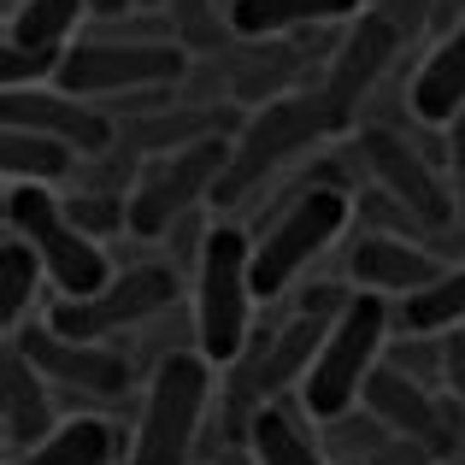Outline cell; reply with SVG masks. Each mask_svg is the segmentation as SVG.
Returning <instances> with one entry per match:
<instances>
[{
    "label": "cell",
    "mask_w": 465,
    "mask_h": 465,
    "mask_svg": "<svg viewBox=\"0 0 465 465\" xmlns=\"http://www.w3.org/2000/svg\"><path fill=\"white\" fill-rule=\"evenodd\" d=\"M348 218H353V206H348L341 183H307V189H295V201L253 236V295L277 301L348 230Z\"/></svg>",
    "instance_id": "obj_7"
},
{
    "label": "cell",
    "mask_w": 465,
    "mask_h": 465,
    "mask_svg": "<svg viewBox=\"0 0 465 465\" xmlns=\"http://www.w3.org/2000/svg\"><path fill=\"white\" fill-rule=\"evenodd\" d=\"M206 407H213V360L201 348L194 353L171 348L153 365L136 442H130V465H189L194 442H201Z\"/></svg>",
    "instance_id": "obj_5"
},
{
    "label": "cell",
    "mask_w": 465,
    "mask_h": 465,
    "mask_svg": "<svg viewBox=\"0 0 465 465\" xmlns=\"http://www.w3.org/2000/svg\"><path fill=\"white\" fill-rule=\"evenodd\" d=\"M341 465H365V460H341Z\"/></svg>",
    "instance_id": "obj_37"
},
{
    "label": "cell",
    "mask_w": 465,
    "mask_h": 465,
    "mask_svg": "<svg viewBox=\"0 0 465 465\" xmlns=\"http://www.w3.org/2000/svg\"><path fill=\"white\" fill-rule=\"evenodd\" d=\"M407 113L430 130H448L465 113V18L454 30L436 35V47L424 54V65L412 71V89H407Z\"/></svg>",
    "instance_id": "obj_18"
},
{
    "label": "cell",
    "mask_w": 465,
    "mask_h": 465,
    "mask_svg": "<svg viewBox=\"0 0 465 465\" xmlns=\"http://www.w3.org/2000/svg\"><path fill=\"white\" fill-rule=\"evenodd\" d=\"M6 230L35 248V260L47 265L59 295L83 301V295L113 283V260H106L101 242L65 213L54 183H6Z\"/></svg>",
    "instance_id": "obj_3"
},
{
    "label": "cell",
    "mask_w": 465,
    "mask_h": 465,
    "mask_svg": "<svg viewBox=\"0 0 465 465\" xmlns=\"http://www.w3.org/2000/svg\"><path fill=\"white\" fill-rule=\"evenodd\" d=\"M301 71V47H253L248 54V65L236 71V94L248 106H265V101H277V94H289V77Z\"/></svg>",
    "instance_id": "obj_26"
},
{
    "label": "cell",
    "mask_w": 465,
    "mask_h": 465,
    "mask_svg": "<svg viewBox=\"0 0 465 465\" xmlns=\"http://www.w3.org/2000/svg\"><path fill=\"white\" fill-rule=\"evenodd\" d=\"M0 430H6V454H24L54 430L47 377L12 336H6V353H0Z\"/></svg>",
    "instance_id": "obj_17"
},
{
    "label": "cell",
    "mask_w": 465,
    "mask_h": 465,
    "mask_svg": "<svg viewBox=\"0 0 465 465\" xmlns=\"http://www.w3.org/2000/svg\"><path fill=\"white\" fill-rule=\"evenodd\" d=\"M448 265L436 253L412 248V242L389 236V230H365L360 242L348 248V277L360 289H377V295H412V289L436 283Z\"/></svg>",
    "instance_id": "obj_16"
},
{
    "label": "cell",
    "mask_w": 465,
    "mask_h": 465,
    "mask_svg": "<svg viewBox=\"0 0 465 465\" xmlns=\"http://www.w3.org/2000/svg\"><path fill=\"white\" fill-rule=\"evenodd\" d=\"M24 353L42 365L47 383H65L77 395H94V401H118L130 389V360L106 341H77V336H59L54 324H24L12 330Z\"/></svg>",
    "instance_id": "obj_13"
},
{
    "label": "cell",
    "mask_w": 465,
    "mask_h": 465,
    "mask_svg": "<svg viewBox=\"0 0 465 465\" xmlns=\"http://www.w3.org/2000/svg\"><path fill=\"white\" fill-rule=\"evenodd\" d=\"M360 153H365V165H371V177L383 183V194H389L395 206H407L419 224L442 230L448 218L460 213V194L442 183L436 153H430V148H412L401 130L365 124V130H360Z\"/></svg>",
    "instance_id": "obj_11"
},
{
    "label": "cell",
    "mask_w": 465,
    "mask_h": 465,
    "mask_svg": "<svg viewBox=\"0 0 465 465\" xmlns=\"http://www.w3.org/2000/svg\"><path fill=\"white\" fill-rule=\"evenodd\" d=\"M253 301V236L242 224H213L194 253V341L213 365L248 353Z\"/></svg>",
    "instance_id": "obj_1"
},
{
    "label": "cell",
    "mask_w": 465,
    "mask_h": 465,
    "mask_svg": "<svg viewBox=\"0 0 465 465\" xmlns=\"http://www.w3.org/2000/svg\"><path fill=\"white\" fill-rule=\"evenodd\" d=\"M436 6H442V0H371V12H383V18L395 24L401 35H407V30H424V24H436Z\"/></svg>",
    "instance_id": "obj_29"
},
{
    "label": "cell",
    "mask_w": 465,
    "mask_h": 465,
    "mask_svg": "<svg viewBox=\"0 0 465 465\" xmlns=\"http://www.w3.org/2000/svg\"><path fill=\"white\" fill-rule=\"evenodd\" d=\"M448 165H454V189H465V113L448 124Z\"/></svg>",
    "instance_id": "obj_31"
},
{
    "label": "cell",
    "mask_w": 465,
    "mask_h": 465,
    "mask_svg": "<svg viewBox=\"0 0 465 465\" xmlns=\"http://www.w3.org/2000/svg\"><path fill=\"white\" fill-rule=\"evenodd\" d=\"M183 77H189V47L177 35H124L113 24V35L71 42L54 83L83 101H118L142 89H177Z\"/></svg>",
    "instance_id": "obj_2"
},
{
    "label": "cell",
    "mask_w": 465,
    "mask_h": 465,
    "mask_svg": "<svg viewBox=\"0 0 465 465\" xmlns=\"http://www.w3.org/2000/svg\"><path fill=\"white\" fill-rule=\"evenodd\" d=\"M330 130H336V118H330L324 94H295V89H289V94H277V101L253 106L248 124L236 130V153H230V171L218 177L213 201H218V206L242 201V189L265 183L277 165H289L295 153L318 148Z\"/></svg>",
    "instance_id": "obj_8"
},
{
    "label": "cell",
    "mask_w": 465,
    "mask_h": 465,
    "mask_svg": "<svg viewBox=\"0 0 465 465\" xmlns=\"http://www.w3.org/2000/svg\"><path fill=\"white\" fill-rule=\"evenodd\" d=\"M0 6H6V12H12V6H24V0H0Z\"/></svg>",
    "instance_id": "obj_34"
},
{
    "label": "cell",
    "mask_w": 465,
    "mask_h": 465,
    "mask_svg": "<svg viewBox=\"0 0 465 465\" xmlns=\"http://www.w3.org/2000/svg\"><path fill=\"white\" fill-rule=\"evenodd\" d=\"M330 324H336V312H318V307H295V318H289L277 336H265V353L253 360V371H248V401H272V395H283L289 383H301V377L312 371V360H318V348H324V336H330Z\"/></svg>",
    "instance_id": "obj_15"
},
{
    "label": "cell",
    "mask_w": 465,
    "mask_h": 465,
    "mask_svg": "<svg viewBox=\"0 0 465 465\" xmlns=\"http://www.w3.org/2000/svg\"><path fill=\"white\" fill-rule=\"evenodd\" d=\"M218 6H224V12H230V6H236V0H218Z\"/></svg>",
    "instance_id": "obj_36"
},
{
    "label": "cell",
    "mask_w": 465,
    "mask_h": 465,
    "mask_svg": "<svg viewBox=\"0 0 465 465\" xmlns=\"http://www.w3.org/2000/svg\"><path fill=\"white\" fill-rule=\"evenodd\" d=\"M65 213L77 218L89 236H113V230L130 224V194H118V189H77V194H65Z\"/></svg>",
    "instance_id": "obj_27"
},
{
    "label": "cell",
    "mask_w": 465,
    "mask_h": 465,
    "mask_svg": "<svg viewBox=\"0 0 465 465\" xmlns=\"http://www.w3.org/2000/svg\"><path fill=\"white\" fill-rule=\"evenodd\" d=\"M395 324L407 330V336H442V330H460L465 324V265H448L436 283L401 295Z\"/></svg>",
    "instance_id": "obj_23"
},
{
    "label": "cell",
    "mask_w": 465,
    "mask_h": 465,
    "mask_svg": "<svg viewBox=\"0 0 465 465\" xmlns=\"http://www.w3.org/2000/svg\"><path fill=\"white\" fill-rule=\"evenodd\" d=\"M365 0H236L224 12L230 30L248 35V42H272L289 30H324V24H348L360 18Z\"/></svg>",
    "instance_id": "obj_19"
},
{
    "label": "cell",
    "mask_w": 465,
    "mask_h": 465,
    "mask_svg": "<svg viewBox=\"0 0 465 465\" xmlns=\"http://www.w3.org/2000/svg\"><path fill=\"white\" fill-rule=\"evenodd\" d=\"M142 6H165V0H142Z\"/></svg>",
    "instance_id": "obj_35"
},
{
    "label": "cell",
    "mask_w": 465,
    "mask_h": 465,
    "mask_svg": "<svg viewBox=\"0 0 465 465\" xmlns=\"http://www.w3.org/2000/svg\"><path fill=\"white\" fill-rule=\"evenodd\" d=\"M77 148L47 130H24V124H6L0 136V165H6V183H65L77 171Z\"/></svg>",
    "instance_id": "obj_21"
},
{
    "label": "cell",
    "mask_w": 465,
    "mask_h": 465,
    "mask_svg": "<svg viewBox=\"0 0 465 465\" xmlns=\"http://www.w3.org/2000/svg\"><path fill=\"white\" fill-rule=\"evenodd\" d=\"M59 59H65V47H12L0 54V83L6 89H30V83H47L59 77Z\"/></svg>",
    "instance_id": "obj_28"
},
{
    "label": "cell",
    "mask_w": 465,
    "mask_h": 465,
    "mask_svg": "<svg viewBox=\"0 0 465 465\" xmlns=\"http://www.w3.org/2000/svg\"><path fill=\"white\" fill-rule=\"evenodd\" d=\"M389 324H395V318H389V301L377 295V289H360V295L336 312V324H330L312 371L301 377V407H307L312 419L330 424V419H341V412H353L365 377H371L377 360H383Z\"/></svg>",
    "instance_id": "obj_4"
},
{
    "label": "cell",
    "mask_w": 465,
    "mask_h": 465,
    "mask_svg": "<svg viewBox=\"0 0 465 465\" xmlns=\"http://www.w3.org/2000/svg\"><path fill=\"white\" fill-rule=\"evenodd\" d=\"M89 18V0H24L6 12L12 47H71L77 24Z\"/></svg>",
    "instance_id": "obj_24"
},
{
    "label": "cell",
    "mask_w": 465,
    "mask_h": 465,
    "mask_svg": "<svg viewBox=\"0 0 465 465\" xmlns=\"http://www.w3.org/2000/svg\"><path fill=\"white\" fill-rule=\"evenodd\" d=\"M248 448H253V465H330L324 442L301 430V419L289 407L248 412Z\"/></svg>",
    "instance_id": "obj_22"
},
{
    "label": "cell",
    "mask_w": 465,
    "mask_h": 465,
    "mask_svg": "<svg viewBox=\"0 0 465 465\" xmlns=\"http://www.w3.org/2000/svg\"><path fill=\"white\" fill-rule=\"evenodd\" d=\"M42 277H47V265L35 260V248L6 230V242H0V324H6V336L24 330V312H30Z\"/></svg>",
    "instance_id": "obj_25"
},
{
    "label": "cell",
    "mask_w": 465,
    "mask_h": 465,
    "mask_svg": "<svg viewBox=\"0 0 465 465\" xmlns=\"http://www.w3.org/2000/svg\"><path fill=\"white\" fill-rule=\"evenodd\" d=\"M230 153H236V142L224 130H206V136L183 142L171 153H153L142 165L136 189H130V230L136 236H171L189 213H201L213 201L218 177L230 171Z\"/></svg>",
    "instance_id": "obj_6"
},
{
    "label": "cell",
    "mask_w": 465,
    "mask_h": 465,
    "mask_svg": "<svg viewBox=\"0 0 465 465\" xmlns=\"http://www.w3.org/2000/svg\"><path fill=\"white\" fill-rule=\"evenodd\" d=\"M0 118L6 124H24V130H47V136L71 142L83 159H101L113 153L118 142V124L113 113H94L83 94L59 89V83H30V89H6L0 94Z\"/></svg>",
    "instance_id": "obj_14"
},
{
    "label": "cell",
    "mask_w": 465,
    "mask_h": 465,
    "mask_svg": "<svg viewBox=\"0 0 465 465\" xmlns=\"http://www.w3.org/2000/svg\"><path fill=\"white\" fill-rule=\"evenodd\" d=\"M454 194H460V218H465V189H454Z\"/></svg>",
    "instance_id": "obj_33"
},
{
    "label": "cell",
    "mask_w": 465,
    "mask_h": 465,
    "mask_svg": "<svg viewBox=\"0 0 465 465\" xmlns=\"http://www.w3.org/2000/svg\"><path fill=\"white\" fill-rule=\"evenodd\" d=\"M365 412H377V419L389 424L395 436H412L419 448H430V460H454L460 442H465V412L460 401H436L430 383H419L412 371H401V365L377 360V371L365 377L360 389Z\"/></svg>",
    "instance_id": "obj_10"
},
{
    "label": "cell",
    "mask_w": 465,
    "mask_h": 465,
    "mask_svg": "<svg viewBox=\"0 0 465 465\" xmlns=\"http://www.w3.org/2000/svg\"><path fill=\"white\" fill-rule=\"evenodd\" d=\"M171 301H177V272H171V265H130V272H118L106 289H94V295H83V301L59 295L54 307H47V324H54L59 336H77V341H106L130 324L159 318Z\"/></svg>",
    "instance_id": "obj_9"
},
{
    "label": "cell",
    "mask_w": 465,
    "mask_h": 465,
    "mask_svg": "<svg viewBox=\"0 0 465 465\" xmlns=\"http://www.w3.org/2000/svg\"><path fill=\"white\" fill-rule=\"evenodd\" d=\"M113 460H118V430L94 412H77V419L54 424L35 448L6 454V465H113Z\"/></svg>",
    "instance_id": "obj_20"
},
{
    "label": "cell",
    "mask_w": 465,
    "mask_h": 465,
    "mask_svg": "<svg viewBox=\"0 0 465 465\" xmlns=\"http://www.w3.org/2000/svg\"><path fill=\"white\" fill-rule=\"evenodd\" d=\"M395 54H401V30L383 12L365 6L360 18L341 24V42H336V54H330V77H324V89H318L324 106H330V118H336V130H348L353 118H360V106L371 101V89L383 83V71L395 65Z\"/></svg>",
    "instance_id": "obj_12"
},
{
    "label": "cell",
    "mask_w": 465,
    "mask_h": 465,
    "mask_svg": "<svg viewBox=\"0 0 465 465\" xmlns=\"http://www.w3.org/2000/svg\"><path fill=\"white\" fill-rule=\"evenodd\" d=\"M136 6H142V0H89V18H101V24H124Z\"/></svg>",
    "instance_id": "obj_32"
},
{
    "label": "cell",
    "mask_w": 465,
    "mask_h": 465,
    "mask_svg": "<svg viewBox=\"0 0 465 465\" xmlns=\"http://www.w3.org/2000/svg\"><path fill=\"white\" fill-rule=\"evenodd\" d=\"M442 383L465 412V330H442Z\"/></svg>",
    "instance_id": "obj_30"
}]
</instances>
